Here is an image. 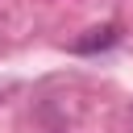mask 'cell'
<instances>
[{"label":"cell","instance_id":"cell-1","mask_svg":"<svg viewBox=\"0 0 133 133\" xmlns=\"http://www.w3.org/2000/svg\"><path fill=\"white\" fill-rule=\"evenodd\" d=\"M121 42V25H100V29H87V37H75L71 50L75 54H100V50H112Z\"/></svg>","mask_w":133,"mask_h":133}]
</instances>
